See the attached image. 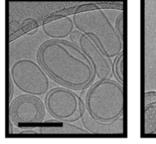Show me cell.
I'll return each instance as SVG.
<instances>
[{
	"label": "cell",
	"mask_w": 156,
	"mask_h": 144,
	"mask_svg": "<svg viewBox=\"0 0 156 144\" xmlns=\"http://www.w3.org/2000/svg\"><path fill=\"white\" fill-rule=\"evenodd\" d=\"M37 61L56 83L71 89L87 88L94 83L96 74L87 56L76 44L65 39H51L43 43L37 52Z\"/></svg>",
	"instance_id": "cell-1"
},
{
	"label": "cell",
	"mask_w": 156,
	"mask_h": 144,
	"mask_svg": "<svg viewBox=\"0 0 156 144\" xmlns=\"http://www.w3.org/2000/svg\"><path fill=\"white\" fill-rule=\"evenodd\" d=\"M75 27L92 38L109 58L123 50V41L102 9H96L74 13Z\"/></svg>",
	"instance_id": "cell-2"
},
{
	"label": "cell",
	"mask_w": 156,
	"mask_h": 144,
	"mask_svg": "<svg viewBox=\"0 0 156 144\" xmlns=\"http://www.w3.org/2000/svg\"><path fill=\"white\" fill-rule=\"evenodd\" d=\"M123 85L111 78L99 80L89 86L85 95V103L88 112L98 106L90 114L97 120L112 121L123 116Z\"/></svg>",
	"instance_id": "cell-3"
},
{
	"label": "cell",
	"mask_w": 156,
	"mask_h": 144,
	"mask_svg": "<svg viewBox=\"0 0 156 144\" xmlns=\"http://www.w3.org/2000/svg\"><path fill=\"white\" fill-rule=\"evenodd\" d=\"M44 103L54 118L73 123L81 119L87 107L85 101L71 89L57 87L46 94Z\"/></svg>",
	"instance_id": "cell-4"
},
{
	"label": "cell",
	"mask_w": 156,
	"mask_h": 144,
	"mask_svg": "<svg viewBox=\"0 0 156 144\" xmlns=\"http://www.w3.org/2000/svg\"><path fill=\"white\" fill-rule=\"evenodd\" d=\"M9 74L18 89L26 94L41 96L48 92V74L39 63L30 59H20L15 61Z\"/></svg>",
	"instance_id": "cell-5"
},
{
	"label": "cell",
	"mask_w": 156,
	"mask_h": 144,
	"mask_svg": "<svg viewBox=\"0 0 156 144\" xmlns=\"http://www.w3.org/2000/svg\"><path fill=\"white\" fill-rule=\"evenodd\" d=\"M46 111L45 103L38 96L20 94L9 103V118L21 129H35L44 121Z\"/></svg>",
	"instance_id": "cell-6"
},
{
	"label": "cell",
	"mask_w": 156,
	"mask_h": 144,
	"mask_svg": "<svg viewBox=\"0 0 156 144\" xmlns=\"http://www.w3.org/2000/svg\"><path fill=\"white\" fill-rule=\"evenodd\" d=\"M69 41L77 45L90 60L99 80L111 78L113 75V63L98 44L90 37L79 30H74L69 36Z\"/></svg>",
	"instance_id": "cell-7"
},
{
	"label": "cell",
	"mask_w": 156,
	"mask_h": 144,
	"mask_svg": "<svg viewBox=\"0 0 156 144\" xmlns=\"http://www.w3.org/2000/svg\"><path fill=\"white\" fill-rule=\"evenodd\" d=\"M80 120L83 128L90 134H115L123 133L122 117L112 121H101L94 118L86 108Z\"/></svg>",
	"instance_id": "cell-8"
},
{
	"label": "cell",
	"mask_w": 156,
	"mask_h": 144,
	"mask_svg": "<svg viewBox=\"0 0 156 144\" xmlns=\"http://www.w3.org/2000/svg\"><path fill=\"white\" fill-rule=\"evenodd\" d=\"M35 129L39 134H90L84 128H81L70 122L54 118L44 121Z\"/></svg>",
	"instance_id": "cell-9"
},
{
	"label": "cell",
	"mask_w": 156,
	"mask_h": 144,
	"mask_svg": "<svg viewBox=\"0 0 156 144\" xmlns=\"http://www.w3.org/2000/svg\"><path fill=\"white\" fill-rule=\"evenodd\" d=\"M75 26L69 16L58 18L43 24L41 26L44 34L54 39H64L69 36Z\"/></svg>",
	"instance_id": "cell-10"
},
{
	"label": "cell",
	"mask_w": 156,
	"mask_h": 144,
	"mask_svg": "<svg viewBox=\"0 0 156 144\" xmlns=\"http://www.w3.org/2000/svg\"><path fill=\"white\" fill-rule=\"evenodd\" d=\"M144 133L156 134V92L144 94Z\"/></svg>",
	"instance_id": "cell-11"
},
{
	"label": "cell",
	"mask_w": 156,
	"mask_h": 144,
	"mask_svg": "<svg viewBox=\"0 0 156 144\" xmlns=\"http://www.w3.org/2000/svg\"><path fill=\"white\" fill-rule=\"evenodd\" d=\"M123 50L115 57L113 61V75L115 79L121 84L123 85V67H124V53Z\"/></svg>",
	"instance_id": "cell-12"
},
{
	"label": "cell",
	"mask_w": 156,
	"mask_h": 144,
	"mask_svg": "<svg viewBox=\"0 0 156 144\" xmlns=\"http://www.w3.org/2000/svg\"><path fill=\"white\" fill-rule=\"evenodd\" d=\"M123 21H124V15H123V12H121L116 17L115 24H114V27L115 29L121 38V39L123 41L124 38V32H123Z\"/></svg>",
	"instance_id": "cell-13"
},
{
	"label": "cell",
	"mask_w": 156,
	"mask_h": 144,
	"mask_svg": "<svg viewBox=\"0 0 156 144\" xmlns=\"http://www.w3.org/2000/svg\"><path fill=\"white\" fill-rule=\"evenodd\" d=\"M14 84H15L12 80V78L9 74V103H10L13 100V95L15 91Z\"/></svg>",
	"instance_id": "cell-14"
},
{
	"label": "cell",
	"mask_w": 156,
	"mask_h": 144,
	"mask_svg": "<svg viewBox=\"0 0 156 144\" xmlns=\"http://www.w3.org/2000/svg\"><path fill=\"white\" fill-rule=\"evenodd\" d=\"M17 133L22 134H39L38 131L35 128V129H21Z\"/></svg>",
	"instance_id": "cell-15"
},
{
	"label": "cell",
	"mask_w": 156,
	"mask_h": 144,
	"mask_svg": "<svg viewBox=\"0 0 156 144\" xmlns=\"http://www.w3.org/2000/svg\"><path fill=\"white\" fill-rule=\"evenodd\" d=\"M37 30H38V29H37H37H34V30H32L29 32L27 33V35H34V34L36 33V32H37Z\"/></svg>",
	"instance_id": "cell-16"
},
{
	"label": "cell",
	"mask_w": 156,
	"mask_h": 144,
	"mask_svg": "<svg viewBox=\"0 0 156 144\" xmlns=\"http://www.w3.org/2000/svg\"></svg>",
	"instance_id": "cell-17"
}]
</instances>
